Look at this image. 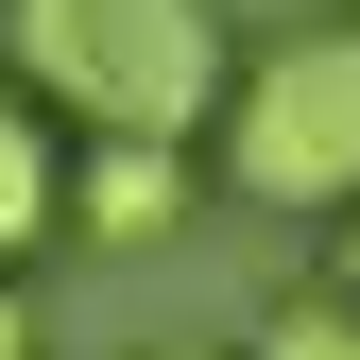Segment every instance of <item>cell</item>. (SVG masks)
Instances as JSON below:
<instances>
[{"label": "cell", "mask_w": 360, "mask_h": 360, "mask_svg": "<svg viewBox=\"0 0 360 360\" xmlns=\"http://www.w3.org/2000/svg\"><path fill=\"white\" fill-rule=\"evenodd\" d=\"M18 86L86 138H206L223 120V18L206 0H18Z\"/></svg>", "instance_id": "cell-1"}, {"label": "cell", "mask_w": 360, "mask_h": 360, "mask_svg": "<svg viewBox=\"0 0 360 360\" xmlns=\"http://www.w3.org/2000/svg\"><path fill=\"white\" fill-rule=\"evenodd\" d=\"M223 172L257 206H360V18H309L223 69Z\"/></svg>", "instance_id": "cell-2"}, {"label": "cell", "mask_w": 360, "mask_h": 360, "mask_svg": "<svg viewBox=\"0 0 360 360\" xmlns=\"http://www.w3.org/2000/svg\"><path fill=\"white\" fill-rule=\"evenodd\" d=\"M69 223L86 240H172L189 223V138H86L69 155Z\"/></svg>", "instance_id": "cell-3"}, {"label": "cell", "mask_w": 360, "mask_h": 360, "mask_svg": "<svg viewBox=\"0 0 360 360\" xmlns=\"http://www.w3.org/2000/svg\"><path fill=\"white\" fill-rule=\"evenodd\" d=\"M69 223V155L34 138V86H0V257H34Z\"/></svg>", "instance_id": "cell-4"}, {"label": "cell", "mask_w": 360, "mask_h": 360, "mask_svg": "<svg viewBox=\"0 0 360 360\" xmlns=\"http://www.w3.org/2000/svg\"><path fill=\"white\" fill-rule=\"evenodd\" d=\"M257 360H360V292H292L257 326Z\"/></svg>", "instance_id": "cell-5"}, {"label": "cell", "mask_w": 360, "mask_h": 360, "mask_svg": "<svg viewBox=\"0 0 360 360\" xmlns=\"http://www.w3.org/2000/svg\"><path fill=\"white\" fill-rule=\"evenodd\" d=\"M0 360H34V309H18V275H0Z\"/></svg>", "instance_id": "cell-6"}, {"label": "cell", "mask_w": 360, "mask_h": 360, "mask_svg": "<svg viewBox=\"0 0 360 360\" xmlns=\"http://www.w3.org/2000/svg\"><path fill=\"white\" fill-rule=\"evenodd\" d=\"M343 292H360V223H343Z\"/></svg>", "instance_id": "cell-7"}, {"label": "cell", "mask_w": 360, "mask_h": 360, "mask_svg": "<svg viewBox=\"0 0 360 360\" xmlns=\"http://www.w3.org/2000/svg\"><path fill=\"white\" fill-rule=\"evenodd\" d=\"M155 360H189V343H155Z\"/></svg>", "instance_id": "cell-8"}]
</instances>
